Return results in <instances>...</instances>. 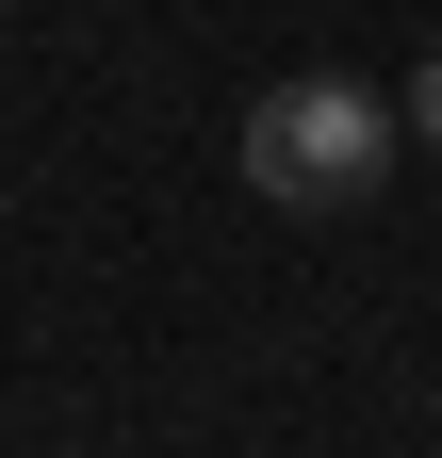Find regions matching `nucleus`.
<instances>
[{
  "instance_id": "2",
  "label": "nucleus",
  "mask_w": 442,
  "mask_h": 458,
  "mask_svg": "<svg viewBox=\"0 0 442 458\" xmlns=\"http://www.w3.org/2000/svg\"><path fill=\"white\" fill-rule=\"evenodd\" d=\"M394 131H410V148H442V66H410V98H394Z\"/></svg>"
},
{
  "instance_id": "1",
  "label": "nucleus",
  "mask_w": 442,
  "mask_h": 458,
  "mask_svg": "<svg viewBox=\"0 0 442 458\" xmlns=\"http://www.w3.org/2000/svg\"><path fill=\"white\" fill-rule=\"evenodd\" d=\"M394 148H410L394 98L344 82V66H311V82H262V98H246V148H230V164H246V197H279V213H361Z\"/></svg>"
}]
</instances>
